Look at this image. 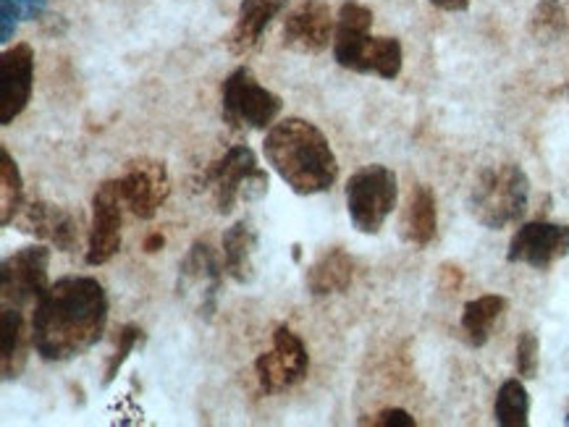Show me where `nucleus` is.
I'll use <instances>...</instances> for the list:
<instances>
[{
	"label": "nucleus",
	"mask_w": 569,
	"mask_h": 427,
	"mask_svg": "<svg viewBox=\"0 0 569 427\" xmlns=\"http://www.w3.org/2000/svg\"><path fill=\"white\" fill-rule=\"evenodd\" d=\"M108 325V296L98 278L66 276L34 304L32 346L46 362H69L100 344Z\"/></svg>",
	"instance_id": "1"
},
{
	"label": "nucleus",
	"mask_w": 569,
	"mask_h": 427,
	"mask_svg": "<svg viewBox=\"0 0 569 427\" xmlns=\"http://www.w3.org/2000/svg\"><path fill=\"white\" fill-rule=\"evenodd\" d=\"M262 152L283 184L299 197L323 194L337 184L339 161L331 142L312 121L283 119L271 126Z\"/></svg>",
	"instance_id": "2"
},
{
	"label": "nucleus",
	"mask_w": 569,
	"mask_h": 427,
	"mask_svg": "<svg viewBox=\"0 0 569 427\" xmlns=\"http://www.w3.org/2000/svg\"><path fill=\"white\" fill-rule=\"evenodd\" d=\"M373 11L360 0H347L339 9L337 34H333V58L341 69L357 74L397 79L405 63V50L397 38H373Z\"/></svg>",
	"instance_id": "3"
},
{
	"label": "nucleus",
	"mask_w": 569,
	"mask_h": 427,
	"mask_svg": "<svg viewBox=\"0 0 569 427\" xmlns=\"http://www.w3.org/2000/svg\"><path fill=\"white\" fill-rule=\"evenodd\" d=\"M530 202V179L517 163L488 165L472 184L470 215L483 228L501 231L522 221Z\"/></svg>",
	"instance_id": "4"
},
{
	"label": "nucleus",
	"mask_w": 569,
	"mask_h": 427,
	"mask_svg": "<svg viewBox=\"0 0 569 427\" xmlns=\"http://www.w3.org/2000/svg\"><path fill=\"white\" fill-rule=\"evenodd\" d=\"M202 190L213 194L218 215H231L239 202H258L268 194V173L247 144H233L202 173Z\"/></svg>",
	"instance_id": "5"
},
{
	"label": "nucleus",
	"mask_w": 569,
	"mask_h": 427,
	"mask_svg": "<svg viewBox=\"0 0 569 427\" xmlns=\"http://www.w3.org/2000/svg\"><path fill=\"white\" fill-rule=\"evenodd\" d=\"M347 213L360 234L376 236L389 221L399 200L397 173L381 163L365 165L347 181Z\"/></svg>",
	"instance_id": "6"
},
{
	"label": "nucleus",
	"mask_w": 569,
	"mask_h": 427,
	"mask_svg": "<svg viewBox=\"0 0 569 427\" xmlns=\"http://www.w3.org/2000/svg\"><path fill=\"white\" fill-rule=\"evenodd\" d=\"M221 108L223 119L233 129H250L260 132L276 124L283 100L276 92L266 90L252 74V69L239 67L233 69L221 87Z\"/></svg>",
	"instance_id": "7"
},
{
	"label": "nucleus",
	"mask_w": 569,
	"mask_h": 427,
	"mask_svg": "<svg viewBox=\"0 0 569 427\" xmlns=\"http://www.w3.org/2000/svg\"><path fill=\"white\" fill-rule=\"evenodd\" d=\"M223 257L208 242H194L187 257L179 263V296L202 321H213L218 296L223 292Z\"/></svg>",
	"instance_id": "8"
},
{
	"label": "nucleus",
	"mask_w": 569,
	"mask_h": 427,
	"mask_svg": "<svg viewBox=\"0 0 569 427\" xmlns=\"http://www.w3.org/2000/svg\"><path fill=\"white\" fill-rule=\"evenodd\" d=\"M310 370V354L302 338L295 331L281 325L273 333V349L254 359V375H258L262 394L273 396L281 390L295 388L305 380Z\"/></svg>",
	"instance_id": "9"
},
{
	"label": "nucleus",
	"mask_w": 569,
	"mask_h": 427,
	"mask_svg": "<svg viewBox=\"0 0 569 427\" xmlns=\"http://www.w3.org/2000/svg\"><path fill=\"white\" fill-rule=\"evenodd\" d=\"M48 267L50 250L46 244H32V247H24L6 257L3 265H0V296H3V304H11V307L38 304L50 286Z\"/></svg>",
	"instance_id": "10"
},
{
	"label": "nucleus",
	"mask_w": 569,
	"mask_h": 427,
	"mask_svg": "<svg viewBox=\"0 0 569 427\" xmlns=\"http://www.w3.org/2000/svg\"><path fill=\"white\" fill-rule=\"evenodd\" d=\"M119 190L123 205L131 210L134 218L152 221L171 194V179L166 163L152 161V157H137L123 169Z\"/></svg>",
	"instance_id": "11"
},
{
	"label": "nucleus",
	"mask_w": 569,
	"mask_h": 427,
	"mask_svg": "<svg viewBox=\"0 0 569 427\" xmlns=\"http://www.w3.org/2000/svg\"><path fill=\"white\" fill-rule=\"evenodd\" d=\"M123 207L127 205H123L119 179L103 181L92 197V226L90 244H87V265H106L119 255Z\"/></svg>",
	"instance_id": "12"
},
{
	"label": "nucleus",
	"mask_w": 569,
	"mask_h": 427,
	"mask_svg": "<svg viewBox=\"0 0 569 427\" xmlns=\"http://www.w3.org/2000/svg\"><path fill=\"white\" fill-rule=\"evenodd\" d=\"M569 257V226L549 221H530L517 228L507 250V260L517 265L549 271L553 263Z\"/></svg>",
	"instance_id": "13"
},
{
	"label": "nucleus",
	"mask_w": 569,
	"mask_h": 427,
	"mask_svg": "<svg viewBox=\"0 0 569 427\" xmlns=\"http://www.w3.org/2000/svg\"><path fill=\"white\" fill-rule=\"evenodd\" d=\"M333 34H337V24L326 0H299L283 19L281 29L283 48L302 55L323 53Z\"/></svg>",
	"instance_id": "14"
},
{
	"label": "nucleus",
	"mask_w": 569,
	"mask_h": 427,
	"mask_svg": "<svg viewBox=\"0 0 569 427\" xmlns=\"http://www.w3.org/2000/svg\"><path fill=\"white\" fill-rule=\"evenodd\" d=\"M34 87V50L27 42L9 48L0 58V124L9 126L24 113Z\"/></svg>",
	"instance_id": "15"
},
{
	"label": "nucleus",
	"mask_w": 569,
	"mask_h": 427,
	"mask_svg": "<svg viewBox=\"0 0 569 427\" xmlns=\"http://www.w3.org/2000/svg\"><path fill=\"white\" fill-rule=\"evenodd\" d=\"M13 223H17L21 234H32L58 252H66V255L79 250V218L69 207L38 200L21 210Z\"/></svg>",
	"instance_id": "16"
},
{
	"label": "nucleus",
	"mask_w": 569,
	"mask_h": 427,
	"mask_svg": "<svg viewBox=\"0 0 569 427\" xmlns=\"http://www.w3.org/2000/svg\"><path fill=\"white\" fill-rule=\"evenodd\" d=\"M289 0H242L237 21L223 42L233 55H247L260 45L262 34L271 27V21L287 9Z\"/></svg>",
	"instance_id": "17"
},
{
	"label": "nucleus",
	"mask_w": 569,
	"mask_h": 427,
	"mask_svg": "<svg viewBox=\"0 0 569 427\" xmlns=\"http://www.w3.org/2000/svg\"><path fill=\"white\" fill-rule=\"evenodd\" d=\"M436 228H439V207H436V194L428 184H418L410 192L405 213H401V238L412 247H428L433 242Z\"/></svg>",
	"instance_id": "18"
},
{
	"label": "nucleus",
	"mask_w": 569,
	"mask_h": 427,
	"mask_svg": "<svg viewBox=\"0 0 569 427\" xmlns=\"http://www.w3.org/2000/svg\"><path fill=\"white\" fill-rule=\"evenodd\" d=\"M352 281H355V260L347 250L341 247L320 252L316 263L308 267V276H305V284H308V292L312 296L341 294L352 286Z\"/></svg>",
	"instance_id": "19"
},
{
	"label": "nucleus",
	"mask_w": 569,
	"mask_h": 427,
	"mask_svg": "<svg viewBox=\"0 0 569 427\" xmlns=\"http://www.w3.org/2000/svg\"><path fill=\"white\" fill-rule=\"evenodd\" d=\"M0 328H3V344H0V373L3 380H17L19 373L24 370L29 346H32V331L27 333L24 315L21 307L3 304L0 313Z\"/></svg>",
	"instance_id": "20"
},
{
	"label": "nucleus",
	"mask_w": 569,
	"mask_h": 427,
	"mask_svg": "<svg viewBox=\"0 0 569 427\" xmlns=\"http://www.w3.org/2000/svg\"><path fill=\"white\" fill-rule=\"evenodd\" d=\"M226 276L237 284H250L254 278V250H258V234L250 221H237L221 238Z\"/></svg>",
	"instance_id": "21"
},
{
	"label": "nucleus",
	"mask_w": 569,
	"mask_h": 427,
	"mask_svg": "<svg viewBox=\"0 0 569 427\" xmlns=\"http://www.w3.org/2000/svg\"><path fill=\"white\" fill-rule=\"evenodd\" d=\"M507 304H509L507 296H499V294H483L478 296V299L465 304L462 331L467 342L476 346V349L488 344L496 321L507 313Z\"/></svg>",
	"instance_id": "22"
},
{
	"label": "nucleus",
	"mask_w": 569,
	"mask_h": 427,
	"mask_svg": "<svg viewBox=\"0 0 569 427\" xmlns=\"http://www.w3.org/2000/svg\"><path fill=\"white\" fill-rule=\"evenodd\" d=\"M24 210V179L11 152L0 148V226H11Z\"/></svg>",
	"instance_id": "23"
},
{
	"label": "nucleus",
	"mask_w": 569,
	"mask_h": 427,
	"mask_svg": "<svg viewBox=\"0 0 569 427\" xmlns=\"http://www.w3.org/2000/svg\"><path fill=\"white\" fill-rule=\"evenodd\" d=\"M493 417L501 427H528L530 423V396L522 380H505L496 394Z\"/></svg>",
	"instance_id": "24"
},
{
	"label": "nucleus",
	"mask_w": 569,
	"mask_h": 427,
	"mask_svg": "<svg viewBox=\"0 0 569 427\" xmlns=\"http://www.w3.org/2000/svg\"><path fill=\"white\" fill-rule=\"evenodd\" d=\"M528 29L538 42H551L561 38V32L567 29V11L561 6V0H538L536 9L530 13Z\"/></svg>",
	"instance_id": "25"
},
{
	"label": "nucleus",
	"mask_w": 569,
	"mask_h": 427,
	"mask_svg": "<svg viewBox=\"0 0 569 427\" xmlns=\"http://www.w3.org/2000/svg\"><path fill=\"white\" fill-rule=\"evenodd\" d=\"M538 367H541V342L532 331L520 333L517 338V373L522 380L538 378Z\"/></svg>",
	"instance_id": "26"
},
{
	"label": "nucleus",
	"mask_w": 569,
	"mask_h": 427,
	"mask_svg": "<svg viewBox=\"0 0 569 427\" xmlns=\"http://www.w3.org/2000/svg\"><path fill=\"white\" fill-rule=\"evenodd\" d=\"M140 342H142V331L137 328V325H123L121 333H119V346H116L111 359H108L103 386H111V383L116 380V375H119V370L123 367V362L129 359V354L137 349V344H140Z\"/></svg>",
	"instance_id": "27"
},
{
	"label": "nucleus",
	"mask_w": 569,
	"mask_h": 427,
	"mask_svg": "<svg viewBox=\"0 0 569 427\" xmlns=\"http://www.w3.org/2000/svg\"><path fill=\"white\" fill-rule=\"evenodd\" d=\"M370 425L376 427H415V417L405 409H383L381 415H376V419H370Z\"/></svg>",
	"instance_id": "28"
},
{
	"label": "nucleus",
	"mask_w": 569,
	"mask_h": 427,
	"mask_svg": "<svg viewBox=\"0 0 569 427\" xmlns=\"http://www.w3.org/2000/svg\"><path fill=\"white\" fill-rule=\"evenodd\" d=\"M19 19V11L13 9L9 0H0V24H3V29H0V40L11 42L13 34H17Z\"/></svg>",
	"instance_id": "29"
},
{
	"label": "nucleus",
	"mask_w": 569,
	"mask_h": 427,
	"mask_svg": "<svg viewBox=\"0 0 569 427\" xmlns=\"http://www.w3.org/2000/svg\"><path fill=\"white\" fill-rule=\"evenodd\" d=\"M462 284H465L462 267H457V265H451V263L441 265V271H439V286L443 288V292H447V294H457L459 288H462Z\"/></svg>",
	"instance_id": "30"
},
{
	"label": "nucleus",
	"mask_w": 569,
	"mask_h": 427,
	"mask_svg": "<svg viewBox=\"0 0 569 427\" xmlns=\"http://www.w3.org/2000/svg\"><path fill=\"white\" fill-rule=\"evenodd\" d=\"M9 3L13 6V9L19 11V17H21V19L34 21V19L40 17L42 11H46L48 0H9Z\"/></svg>",
	"instance_id": "31"
},
{
	"label": "nucleus",
	"mask_w": 569,
	"mask_h": 427,
	"mask_svg": "<svg viewBox=\"0 0 569 427\" xmlns=\"http://www.w3.org/2000/svg\"><path fill=\"white\" fill-rule=\"evenodd\" d=\"M428 3H433L436 9L451 11V13H459V11L470 9V0H428Z\"/></svg>",
	"instance_id": "32"
},
{
	"label": "nucleus",
	"mask_w": 569,
	"mask_h": 427,
	"mask_svg": "<svg viewBox=\"0 0 569 427\" xmlns=\"http://www.w3.org/2000/svg\"><path fill=\"white\" fill-rule=\"evenodd\" d=\"M163 244H166L163 234H150L148 242H144V252H148V255H156V252L163 250Z\"/></svg>",
	"instance_id": "33"
},
{
	"label": "nucleus",
	"mask_w": 569,
	"mask_h": 427,
	"mask_svg": "<svg viewBox=\"0 0 569 427\" xmlns=\"http://www.w3.org/2000/svg\"><path fill=\"white\" fill-rule=\"evenodd\" d=\"M291 255H295V260L299 263V260H302V247H299V244H295V252H291Z\"/></svg>",
	"instance_id": "34"
},
{
	"label": "nucleus",
	"mask_w": 569,
	"mask_h": 427,
	"mask_svg": "<svg viewBox=\"0 0 569 427\" xmlns=\"http://www.w3.org/2000/svg\"><path fill=\"white\" fill-rule=\"evenodd\" d=\"M561 92H565V95H569V82H567L565 87H561Z\"/></svg>",
	"instance_id": "35"
}]
</instances>
